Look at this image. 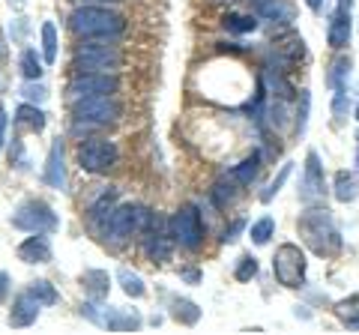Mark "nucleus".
I'll list each match as a JSON object with an SVG mask.
<instances>
[{
    "label": "nucleus",
    "mask_w": 359,
    "mask_h": 335,
    "mask_svg": "<svg viewBox=\"0 0 359 335\" xmlns=\"http://www.w3.org/2000/svg\"><path fill=\"white\" fill-rule=\"evenodd\" d=\"M120 90L117 72H75L72 81L66 84V93L72 99H87V96H114Z\"/></svg>",
    "instance_id": "nucleus-11"
},
{
    "label": "nucleus",
    "mask_w": 359,
    "mask_h": 335,
    "mask_svg": "<svg viewBox=\"0 0 359 335\" xmlns=\"http://www.w3.org/2000/svg\"><path fill=\"white\" fill-rule=\"evenodd\" d=\"M351 33H353V0H335V9L327 25V46L335 51L347 48Z\"/></svg>",
    "instance_id": "nucleus-12"
},
{
    "label": "nucleus",
    "mask_w": 359,
    "mask_h": 335,
    "mask_svg": "<svg viewBox=\"0 0 359 335\" xmlns=\"http://www.w3.org/2000/svg\"><path fill=\"white\" fill-rule=\"evenodd\" d=\"M297 228H299V237L306 240V245L314 254H320V258H332V254L341 252V233L335 228V219L327 207L306 210L299 216Z\"/></svg>",
    "instance_id": "nucleus-2"
},
{
    "label": "nucleus",
    "mask_w": 359,
    "mask_h": 335,
    "mask_svg": "<svg viewBox=\"0 0 359 335\" xmlns=\"http://www.w3.org/2000/svg\"><path fill=\"white\" fill-rule=\"evenodd\" d=\"M171 317L177 323H183V327H195L201 320V308L192 303V299H174L171 303Z\"/></svg>",
    "instance_id": "nucleus-25"
},
{
    "label": "nucleus",
    "mask_w": 359,
    "mask_h": 335,
    "mask_svg": "<svg viewBox=\"0 0 359 335\" xmlns=\"http://www.w3.org/2000/svg\"><path fill=\"white\" fill-rule=\"evenodd\" d=\"M6 126H9V117H6V111H0V150L6 144Z\"/></svg>",
    "instance_id": "nucleus-40"
},
{
    "label": "nucleus",
    "mask_w": 359,
    "mask_h": 335,
    "mask_svg": "<svg viewBox=\"0 0 359 335\" xmlns=\"http://www.w3.org/2000/svg\"><path fill=\"white\" fill-rule=\"evenodd\" d=\"M356 195H359L356 177L347 174V171L335 174V200H341V204H351V200H356Z\"/></svg>",
    "instance_id": "nucleus-27"
},
{
    "label": "nucleus",
    "mask_w": 359,
    "mask_h": 335,
    "mask_svg": "<svg viewBox=\"0 0 359 335\" xmlns=\"http://www.w3.org/2000/svg\"><path fill=\"white\" fill-rule=\"evenodd\" d=\"M123 102L114 96H87V99H72V120L78 126H108L123 117Z\"/></svg>",
    "instance_id": "nucleus-5"
},
{
    "label": "nucleus",
    "mask_w": 359,
    "mask_h": 335,
    "mask_svg": "<svg viewBox=\"0 0 359 335\" xmlns=\"http://www.w3.org/2000/svg\"><path fill=\"white\" fill-rule=\"evenodd\" d=\"M306 252L297 242H282L273 258V275L282 287H302L306 285Z\"/></svg>",
    "instance_id": "nucleus-9"
},
{
    "label": "nucleus",
    "mask_w": 359,
    "mask_h": 335,
    "mask_svg": "<svg viewBox=\"0 0 359 335\" xmlns=\"http://www.w3.org/2000/svg\"><path fill=\"white\" fill-rule=\"evenodd\" d=\"M75 159L87 174H108L120 162V147L111 138H84L75 150Z\"/></svg>",
    "instance_id": "nucleus-7"
},
{
    "label": "nucleus",
    "mask_w": 359,
    "mask_h": 335,
    "mask_svg": "<svg viewBox=\"0 0 359 335\" xmlns=\"http://www.w3.org/2000/svg\"><path fill=\"white\" fill-rule=\"evenodd\" d=\"M153 225V210L144 207V204H120L114 207V213L108 219V228H105V237L123 242L129 237H138Z\"/></svg>",
    "instance_id": "nucleus-4"
},
{
    "label": "nucleus",
    "mask_w": 359,
    "mask_h": 335,
    "mask_svg": "<svg viewBox=\"0 0 359 335\" xmlns=\"http://www.w3.org/2000/svg\"><path fill=\"white\" fill-rule=\"evenodd\" d=\"M353 117H356V120H359V102H356V108H353Z\"/></svg>",
    "instance_id": "nucleus-46"
},
{
    "label": "nucleus",
    "mask_w": 359,
    "mask_h": 335,
    "mask_svg": "<svg viewBox=\"0 0 359 335\" xmlns=\"http://www.w3.org/2000/svg\"><path fill=\"white\" fill-rule=\"evenodd\" d=\"M21 93H25L33 105H36V102H45V96H48V90H45L39 81H27L25 87H21Z\"/></svg>",
    "instance_id": "nucleus-38"
},
{
    "label": "nucleus",
    "mask_w": 359,
    "mask_h": 335,
    "mask_svg": "<svg viewBox=\"0 0 359 335\" xmlns=\"http://www.w3.org/2000/svg\"><path fill=\"white\" fill-rule=\"evenodd\" d=\"M126 15L108 9L105 4H81L69 13V30L78 39H114L126 33Z\"/></svg>",
    "instance_id": "nucleus-1"
},
{
    "label": "nucleus",
    "mask_w": 359,
    "mask_h": 335,
    "mask_svg": "<svg viewBox=\"0 0 359 335\" xmlns=\"http://www.w3.org/2000/svg\"><path fill=\"white\" fill-rule=\"evenodd\" d=\"M15 254H18V261H25V264H48L51 254H54L48 233L39 231V233H33V237H27L15 249Z\"/></svg>",
    "instance_id": "nucleus-18"
},
{
    "label": "nucleus",
    "mask_w": 359,
    "mask_h": 335,
    "mask_svg": "<svg viewBox=\"0 0 359 335\" xmlns=\"http://www.w3.org/2000/svg\"><path fill=\"white\" fill-rule=\"evenodd\" d=\"M123 51L117 46H108V39H81V46L72 54L75 72H117L123 66Z\"/></svg>",
    "instance_id": "nucleus-3"
},
{
    "label": "nucleus",
    "mask_w": 359,
    "mask_h": 335,
    "mask_svg": "<svg viewBox=\"0 0 359 335\" xmlns=\"http://www.w3.org/2000/svg\"><path fill=\"white\" fill-rule=\"evenodd\" d=\"M255 275H257V258L255 254H243L237 266H233V278H237V282H252Z\"/></svg>",
    "instance_id": "nucleus-33"
},
{
    "label": "nucleus",
    "mask_w": 359,
    "mask_h": 335,
    "mask_svg": "<svg viewBox=\"0 0 359 335\" xmlns=\"http://www.w3.org/2000/svg\"><path fill=\"white\" fill-rule=\"evenodd\" d=\"M57 225H60L57 213L45 200H25L13 213V228L27 231V233H39V231L51 233V231H57Z\"/></svg>",
    "instance_id": "nucleus-10"
},
{
    "label": "nucleus",
    "mask_w": 359,
    "mask_h": 335,
    "mask_svg": "<svg viewBox=\"0 0 359 335\" xmlns=\"http://www.w3.org/2000/svg\"><path fill=\"white\" fill-rule=\"evenodd\" d=\"M347 111H351L347 87H339V90L332 93V117H335V123H344V120H347Z\"/></svg>",
    "instance_id": "nucleus-36"
},
{
    "label": "nucleus",
    "mask_w": 359,
    "mask_h": 335,
    "mask_svg": "<svg viewBox=\"0 0 359 335\" xmlns=\"http://www.w3.org/2000/svg\"><path fill=\"white\" fill-rule=\"evenodd\" d=\"M78 4H117V0H78Z\"/></svg>",
    "instance_id": "nucleus-44"
},
{
    "label": "nucleus",
    "mask_w": 359,
    "mask_h": 335,
    "mask_svg": "<svg viewBox=\"0 0 359 335\" xmlns=\"http://www.w3.org/2000/svg\"><path fill=\"white\" fill-rule=\"evenodd\" d=\"M290 171H294V165H282V171H278V177H276V180L273 183H269L266 189H264V192H261V200H264V204H269V200H273L278 192H282V186L287 183V177H290Z\"/></svg>",
    "instance_id": "nucleus-34"
},
{
    "label": "nucleus",
    "mask_w": 359,
    "mask_h": 335,
    "mask_svg": "<svg viewBox=\"0 0 359 335\" xmlns=\"http://www.w3.org/2000/svg\"><path fill=\"white\" fill-rule=\"evenodd\" d=\"M4 51H6V48H4V42H0V57H4Z\"/></svg>",
    "instance_id": "nucleus-47"
},
{
    "label": "nucleus",
    "mask_w": 359,
    "mask_h": 335,
    "mask_svg": "<svg viewBox=\"0 0 359 335\" xmlns=\"http://www.w3.org/2000/svg\"><path fill=\"white\" fill-rule=\"evenodd\" d=\"M222 25L228 33H255L261 21H257L255 13H237V9H231V13L222 15Z\"/></svg>",
    "instance_id": "nucleus-22"
},
{
    "label": "nucleus",
    "mask_w": 359,
    "mask_h": 335,
    "mask_svg": "<svg viewBox=\"0 0 359 335\" xmlns=\"http://www.w3.org/2000/svg\"><path fill=\"white\" fill-rule=\"evenodd\" d=\"M30 294L39 299L42 306H54V303H60V294L54 290V285L51 282H45V278H39V282H30Z\"/></svg>",
    "instance_id": "nucleus-32"
},
{
    "label": "nucleus",
    "mask_w": 359,
    "mask_h": 335,
    "mask_svg": "<svg viewBox=\"0 0 359 335\" xmlns=\"http://www.w3.org/2000/svg\"><path fill=\"white\" fill-rule=\"evenodd\" d=\"M240 192H243V186H237L231 177H224V180H219L216 186H212V200H216L219 210H228L233 200H237Z\"/></svg>",
    "instance_id": "nucleus-24"
},
{
    "label": "nucleus",
    "mask_w": 359,
    "mask_h": 335,
    "mask_svg": "<svg viewBox=\"0 0 359 335\" xmlns=\"http://www.w3.org/2000/svg\"><path fill=\"white\" fill-rule=\"evenodd\" d=\"M45 72L42 66V57L36 54V48H25V54H21V75L27 78V81H39Z\"/></svg>",
    "instance_id": "nucleus-28"
},
{
    "label": "nucleus",
    "mask_w": 359,
    "mask_h": 335,
    "mask_svg": "<svg viewBox=\"0 0 359 335\" xmlns=\"http://www.w3.org/2000/svg\"><path fill=\"white\" fill-rule=\"evenodd\" d=\"M117 278H120V285H123V290H126V296H132V299H141L144 294H147V285H144V278L138 275V273H132V270H123L117 273Z\"/></svg>",
    "instance_id": "nucleus-29"
},
{
    "label": "nucleus",
    "mask_w": 359,
    "mask_h": 335,
    "mask_svg": "<svg viewBox=\"0 0 359 335\" xmlns=\"http://www.w3.org/2000/svg\"><path fill=\"white\" fill-rule=\"evenodd\" d=\"M356 171H359V135H356Z\"/></svg>",
    "instance_id": "nucleus-45"
},
{
    "label": "nucleus",
    "mask_w": 359,
    "mask_h": 335,
    "mask_svg": "<svg viewBox=\"0 0 359 335\" xmlns=\"http://www.w3.org/2000/svg\"><path fill=\"white\" fill-rule=\"evenodd\" d=\"M257 15L273 25H290L297 18V9L290 0H257Z\"/></svg>",
    "instance_id": "nucleus-19"
},
{
    "label": "nucleus",
    "mask_w": 359,
    "mask_h": 335,
    "mask_svg": "<svg viewBox=\"0 0 359 335\" xmlns=\"http://www.w3.org/2000/svg\"><path fill=\"white\" fill-rule=\"evenodd\" d=\"M183 278L189 285H195V282H201V273L198 270H183Z\"/></svg>",
    "instance_id": "nucleus-42"
},
{
    "label": "nucleus",
    "mask_w": 359,
    "mask_h": 335,
    "mask_svg": "<svg viewBox=\"0 0 359 335\" xmlns=\"http://www.w3.org/2000/svg\"><path fill=\"white\" fill-rule=\"evenodd\" d=\"M168 231H171L174 245H180V249H186V252H198L201 245H204V233H207L195 204L180 207L177 213L168 219Z\"/></svg>",
    "instance_id": "nucleus-6"
},
{
    "label": "nucleus",
    "mask_w": 359,
    "mask_h": 335,
    "mask_svg": "<svg viewBox=\"0 0 359 335\" xmlns=\"http://www.w3.org/2000/svg\"><path fill=\"white\" fill-rule=\"evenodd\" d=\"M306 6L311 9V13H320V9H323V0H306Z\"/></svg>",
    "instance_id": "nucleus-43"
},
{
    "label": "nucleus",
    "mask_w": 359,
    "mask_h": 335,
    "mask_svg": "<svg viewBox=\"0 0 359 335\" xmlns=\"http://www.w3.org/2000/svg\"><path fill=\"white\" fill-rule=\"evenodd\" d=\"M42 60L45 66L57 63V27H54V21H42Z\"/></svg>",
    "instance_id": "nucleus-26"
},
{
    "label": "nucleus",
    "mask_w": 359,
    "mask_h": 335,
    "mask_svg": "<svg viewBox=\"0 0 359 335\" xmlns=\"http://www.w3.org/2000/svg\"><path fill=\"white\" fill-rule=\"evenodd\" d=\"M6 294H9V273H0V303L6 299Z\"/></svg>",
    "instance_id": "nucleus-41"
},
{
    "label": "nucleus",
    "mask_w": 359,
    "mask_h": 335,
    "mask_svg": "<svg viewBox=\"0 0 359 335\" xmlns=\"http://www.w3.org/2000/svg\"><path fill=\"white\" fill-rule=\"evenodd\" d=\"M243 228H245V221H243V219H237L231 228H224L222 242H237V240H240V233H243Z\"/></svg>",
    "instance_id": "nucleus-39"
},
{
    "label": "nucleus",
    "mask_w": 359,
    "mask_h": 335,
    "mask_svg": "<svg viewBox=\"0 0 359 335\" xmlns=\"http://www.w3.org/2000/svg\"><path fill=\"white\" fill-rule=\"evenodd\" d=\"M114 207H117V189L108 186V189H102V192L93 198V204L87 207V221H90V228L99 231V233H105L108 219H111V213H114Z\"/></svg>",
    "instance_id": "nucleus-15"
},
{
    "label": "nucleus",
    "mask_w": 359,
    "mask_h": 335,
    "mask_svg": "<svg viewBox=\"0 0 359 335\" xmlns=\"http://www.w3.org/2000/svg\"><path fill=\"white\" fill-rule=\"evenodd\" d=\"M144 258L150 264H168L174 254V240H171V231H159L156 228V216H153V225L144 231Z\"/></svg>",
    "instance_id": "nucleus-14"
},
{
    "label": "nucleus",
    "mask_w": 359,
    "mask_h": 335,
    "mask_svg": "<svg viewBox=\"0 0 359 335\" xmlns=\"http://www.w3.org/2000/svg\"><path fill=\"white\" fill-rule=\"evenodd\" d=\"M249 237L255 245H266L269 240L276 237V219L273 216H264V219H257L255 225L249 228Z\"/></svg>",
    "instance_id": "nucleus-30"
},
{
    "label": "nucleus",
    "mask_w": 359,
    "mask_h": 335,
    "mask_svg": "<svg viewBox=\"0 0 359 335\" xmlns=\"http://www.w3.org/2000/svg\"><path fill=\"white\" fill-rule=\"evenodd\" d=\"M347 78H351V60L341 57L332 63V72H330V87L339 90V87H347Z\"/></svg>",
    "instance_id": "nucleus-35"
},
{
    "label": "nucleus",
    "mask_w": 359,
    "mask_h": 335,
    "mask_svg": "<svg viewBox=\"0 0 359 335\" xmlns=\"http://www.w3.org/2000/svg\"><path fill=\"white\" fill-rule=\"evenodd\" d=\"M15 123L27 126L30 132H42L45 129V111L36 108L33 102H25V105H18V111H15Z\"/></svg>",
    "instance_id": "nucleus-23"
},
{
    "label": "nucleus",
    "mask_w": 359,
    "mask_h": 335,
    "mask_svg": "<svg viewBox=\"0 0 359 335\" xmlns=\"http://www.w3.org/2000/svg\"><path fill=\"white\" fill-rule=\"evenodd\" d=\"M335 311H339V317H341L351 329H359V294L341 299V303L335 306Z\"/></svg>",
    "instance_id": "nucleus-31"
},
{
    "label": "nucleus",
    "mask_w": 359,
    "mask_h": 335,
    "mask_svg": "<svg viewBox=\"0 0 359 335\" xmlns=\"http://www.w3.org/2000/svg\"><path fill=\"white\" fill-rule=\"evenodd\" d=\"M327 195V177H323V165H320V156L309 150L306 156V171H302V186H299V198L306 204H314Z\"/></svg>",
    "instance_id": "nucleus-13"
},
{
    "label": "nucleus",
    "mask_w": 359,
    "mask_h": 335,
    "mask_svg": "<svg viewBox=\"0 0 359 335\" xmlns=\"http://www.w3.org/2000/svg\"><path fill=\"white\" fill-rule=\"evenodd\" d=\"M81 287H84L87 299L102 303V299L108 296V290H111V275L105 270H87V273H81Z\"/></svg>",
    "instance_id": "nucleus-21"
},
{
    "label": "nucleus",
    "mask_w": 359,
    "mask_h": 335,
    "mask_svg": "<svg viewBox=\"0 0 359 335\" xmlns=\"http://www.w3.org/2000/svg\"><path fill=\"white\" fill-rule=\"evenodd\" d=\"M309 108H311V96H309V90H302V93H299V111H297V132H299V135L306 132Z\"/></svg>",
    "instance_id": "nucleus-37"
},
{
    "label": "nucleus",
    "mask_w": 359,
    "mask_h": 335,
    "mask_svg": "<svg viewBox=\"0 0 359 335\" xmlns=\"http://www.w3.org/2000/svg\"><path fill=\"white\" fill-rule=\"evenodd\" d=\"M39 308H42V303L30 294V290L18 294V296H15V303H13V308H9V327H13V329L33 327V323L39 320Z\"/></svg>",
    "instance_id": "nucleus-16"
},
{
    "label": "nucleus",
    "mask_w": 359,
    "mask_h": 335,
    "mask_svg": "<svg viewBox=\"0 0 359 335\" xmlns=\"http://www.w3.org/2000/svg\"><path fill=\"white\" fill-rule=\"evenodd\" d=\"M81 315L93 320L96 327L111 329V332H138L144 327V317L135 308H114V306H99L96 299L81 306Z\"/></svg>",
    "instance_id": "nucleus-8"
},
{
    "label": "nucleus",
    "mask_w": 359,
    "mask_h": 335,
    "mask_svg": "<svg viewBox=\"0 0 359 335\" xmlns=\"http://www.w3.org/2000/svg\"><path fill=\"white\" fill-rule=\"evenodd\" d=\"M42 177H45V183H48L51 189H57V192H63V189H66V150H63L60 138H54V144H51Z\"/></svg>",
    "instance_id": "nucleus-17"
},
{
    "label": "nucleus",
    "mask_w": 359,
    "mask_h": 335,
    "mask_svg": "<svg viewBox=\"0 0 359 335\" xmlns=\"http://www.w3.org/2000/svg\"><path fill=\"white\" fill-rule=\"evenodd\" d=\"M261 162H264V156L255 150L252 156H245L240 165H233L228 177H231V180L237 183V186H243V189H245V186H252V183L257 180V174H261V168H264Z\"/></svg>",
    "instance_id": "nucleus-20"
}]
</instances>
